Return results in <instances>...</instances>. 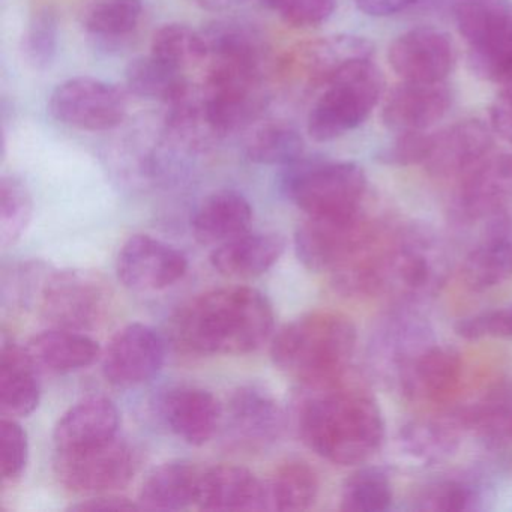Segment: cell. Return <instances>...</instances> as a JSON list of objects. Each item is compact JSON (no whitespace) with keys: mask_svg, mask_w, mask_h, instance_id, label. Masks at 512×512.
<instances>
[{"mask_svg":"<svg viewBox=\"0 0 512 512\" xmlns=\"http://www.w3.org/2000/svg\"><path fill=\"white\" fill-rule=\"evenodd\" d=\"M200 475L196 466L184 460L169 461L158 466L143 482L139 493L140 509L148 511H181L196 505Z\"/></svg>","mask_w":512,"mask_h":512,"instance_id":"cell-30","label":"cell"},{"mask_svg":"<svg viewBox=\"0 0 512 512\" xmlns=\"http://www.w3.org/2000/svg\"><path fill=\"white\" fill-rule=\"evenodd\" d=\"M388 223L365 208L346 217H307L295 233L296 256L305 268L331 277L373 244Z\"/></svg>","mask_w":512,"mask_h":512,"instance_id":"cell-8","label":"cell"},{"mask_svg":"<svg viewBox=\"0 0 512 512\" xmlns=\"http://www.w3.org/2000/svg\"><path fill=\"white\" fill-rule=\"evenodd\" d=\"M136 469V454L118 436L101 445L56 452V476L64 487L76 493L119 490L133 479Z\"/></svg>","mask_w":512,"mask_h":512,"instance_id":"cell-10","label":"cell"},{"mask_svg":"<svg viewBox=\"0 0 512 512\" xmlns=\"http://www.w3.org/2000/svg\"><path fill=\"white\" fill-rule=\"evenodd\" d=\"M131 509H140L139 503L131 502L127 497L112 496V494L106 496V493L71 506V511H131Z\"/></svg>","mask_w":512,"mask_h":512,"instance_id":"cell-51","label":"cell"},{"mask_svg":"<svg viewBox=\"0 0 512 512\" xmlns=\"http://www.w3.org/2000/svg\"><path fill=\"white\" fill-rule=\"evenodd\" d=\"M280 187L307 217H346L365 208L367 178L355 163L302 157L283 167Z\"/></svg>","mask_w":512,"mask_h":512,"instance_id":"cell-5","label":"cell"},{"mask_svg":"<svg viewBox=\"0 0 512 512\" xmlns=\"http://www.w3.org/2000/svg\"><path fill=\"white\" fill-rule=\"evenodd\" d=\"M295 421L302 442L337 466L365 463L385 442V419L376 398L350 373L304 386Z\"/></svg>","mask_w":512,"mask_h":512,"instance_id":"cell-1","label":"cell"},{"mask_svg":"<svg viewBox=\"0 0 512 512\" xmlns=\"http://www.w3.org/2000/svg\"><path fill=\"white\" fill-rule=\"evenodd\" d=\"M454 182L455 220L473 223L502 217L512 206V151H491Z\"/></svg>","mask_w":512,"mask_h":512,"instance_id":"cell-12","label":"cell"},{"mask_svg":"<svg viewBox=\"0 0 512 512\" xmlns=\"http://www.w3.org/2000/svg\"><path fill=\"white\" fill-rule=\"evenodd\" d=\"M253 208L244 194L215 191L206 197L191 218L194 238L202 245H221L250 230Z\"/></svg>","mask_w":512,"mask_h":512,"instance_id":"cell-26","label":"cell"},{"mask_svg":"<svg viewBox=\"0 0 512 512\" xmlns=\"http://www.w3.org/2000/svg\"><path fill=\"white\" fill-rule=\"evenodd\" d=\"M497 85L502 88V91L500 92H506V94H512V67H509L508 70L505 71V73L502 74V77H500L499 82H497Z\"/></svg>","mask_w":512,"mask_h":512,"instance_id":"cell-53","label":"cell"},{"mask_svg":"<svg viewBox=\"0 0 512 512\" xmlns=\"http://www.w3.org/2000/svg\"><path fill=\"white\" fill-rule=\"evenodd\" d=\"M409 307L401 305L380 320L371 338L373 370L392 386L416 355L436 340L427 319Z\"/></svg>","mask_w":512,"mask_h":512,"instance_id":"cell-14","label":"cell"},{"mask_svg":"<svg viewBox=\"0 0 512 512\" xmlns=\"http://www.w3.org/2000/svg\"><path fill=\"white\" fill-rule=\"evenodd\" d=\"M202 34L211 61L263 64L265 44L250 26L238 22H217Z\"/></svg>","mask_w":512,"mask_h":512,"instance_id":"cell-35","label":"cell"},{"mask_svg":"<svg viewBox=\"0 0 512 512\" xmlns=\"http://www.w3.org/2000/svg\"><path fill=\"white\" fill-rule=\"evenodd\" d=\"M151 53L181 71L209 58L202 32L181 23H170L158 29L152 38Z\"/></svg>","mask_w":512,"mask_h":512,"instance_id":"cell-40","label":"cell"},{"mask_svg":"<svg viewBox=\"0 0 512 512\" xmlns=\"http://www.w3.org/2000/svg\"><path fill=\"white\" fill-rule=\"evenodd\" d=\"M464 340H512V305L464 317L455 326Z\"/></svg>","mask_w":512,"mask_h":512,"instance_id":"cell-48","label":"cell"},{"mask_svg":"<svg viewBox=\"0 0 512 512\" xmlns=\"http://www.w3.org/2000/svg\"><path fill=\"white\" fill-rule=\"evenodd\" d=\"M59 20L52 7L35 11L23 37V55L34 70L50 68L58 53Z\"/></svg>","mask_w":512,"mask_h":512,"instance_id":"cell-43","label":"cell"},{"mask_svg":"<svg viewBox=\"0 0 512 512\" xmlns=\"http://www.w3.org/2000/svg\"><path fill=\"white\" fill-rule=\"evenodd\" d=\"M467 433L461 409H439L422 413L401 427V449L422 463L448 460L460 448Z\"/></svg>","mask_w":512,"mask_h":512,"instance_id":"cell-22","label":"cell"},{"mask_svg":"<svg viewBox=\"0 0 512 512\" xmlns=\"http://www.w3.org/2000/svg\"><path fill=\"white\" fill-rule=\"evenodd\" d=\"M188 269L182 251L149 235H134L119 251L116 272L127 289L158 292L178 283Z\"/></svg>","mask_w":512,"mask_h":512,"instance_id":"cell-16","label":"cell"},{"mask_svg":"<svg viewBox=\"0 0 512 512\" xmlns=\"http://www.w3.org/2000/svg\"><path fill=\"white\" fill-rule=\"evenodd\" d=\"M308 115V134L316 142H331L364 124L385 88L382 71L371 59L341 67L326 82Z\"/></svg>","mask_w":512,"mask_h":512,"instance_id":"cell-6","label":"cell"},{"mask_svg":"<svg viewBox=\"0 0 512 512\" xmlns=\"http://www.w3.org/2000/svg\"><path fill=\"white\" fill-rule=\"evenodd\" d=\"M200 100L212 136L244 130L265 110L268 101L262 64L212 61Z\"/></svg>","mask_w":512,"mask_h":512,"instance_id":"cell-7","label":"cell"},{"mask_svg":"<svg viewBox=\"0 0 512 512\" xmlns=\"http://www.w3.org/2000/svg\"><path fill=\"white\" fill-rule=\"evenodd\" d=\"M358 344L352 320L334 311L305 314L278 331L271 356L283 373L307 385H322L347 376Z\"/></svg>","mask_w":512,"mask_h":512,"instance_id":"cell-3","label":"cell"},{"mask_svg":"<svg viewBox=\"0 0 512 512\" xmlns=\"http://www.w3.org/2000/svg\"><path fill=\"white\" fill-rule=\"evenodd\" d=\"M166 359V343L151 326L131 323L113 335L103 353L107 382L119 388L142 385L157 376Z\"/></svg>","mask_w":512,"mask_h":512,"instance_id":"cell-15","label":"cell"},{"mask_svg":"<svg viewBox=\"0 0 512 512\" xmlns=\"http://www.w3.org/2000/svg\"><path fill=\"white\" fill-rule=\"evenodd\" d=\"M196 506L202 511H266L265 481L245 467H211L200 475Z\"/></svg>","mask_w":512,"mask_h":512,"instance_id":"cell-23","label":"cell"},{"mask_svg":"<svg viewBox=\"0 0 512 512\" xmlns=\"http://www.w3.org/2000/svg\"><path fill=\"white\" fill-rule=\"evenodd\" d=\"M286 251V239L278 233L247 232L218 245L211 254L215 271L224 277L254 278L268 272Z\"/></svg>","mask_w":512,"mask_h":512,"instance_id":"cell-25","label":"cell"},{"mask_svg":"<svg viewBox=\"0 0 512 512\" xmlns=\"http://www.w3.org/2000/svg\"><path fill=\"white\" fill-rule=\"evenodd\" d=\"M493 146L490 128L481 121H463L433 136V148L425 161L430 175L440 179L460 178L487 157Z\"/></svg>","mask_w":512,"mask_h":512,"instance_id":"cell-20","label":"cell"},{"mask_svg":"<svg viewBox=\"0 0 512 512\" xmlns=\"http://www.w3.org/2000/svg\"><path fill=\"white\" fill-rule=\"evenodd\" d=\"M467 431L493 448L512 445V379L488 386L472 404L461 407Z\"/></svg>","mask_w":512,"mask_h":512,"instance_id":"cell-29","label":"cell"},{"mask_svg":"<svg viewBox=\"0 0 512 512\" xmlns=\"http://www.w3.org/2000/svg\"><path fill=\"white\" fill-rule=\"evenodd\" d=\"M490 121L494 133L512 143V94L500 92L491 106Z\"/></svg>","mask_w":512,"mask_h":512,"instance_id":"cell-50","label":"cell"},{"mask_svg":"<svg viewBox=\"0 0 512 512\" xmlns=\"http://www.w3.org/2000/svg\"><path fill=\"white\" fill-rule=\"evenodd\" d=\"M451 92L440 83L404 82L383 106V124L395 133L427 131L442 121L451 107Z\"/></svg>","mask_w":512,"mask_h":512,"instance_id":"cell-21","label":"cell"},{"mask_svg":"<svg viewBox=\"0 0 512 512\" xmlns=\"http://www.w3.org/2000/svg\"><path fill=\"white\" fill-rule=\"evenodd\" d=\"M29 458V440L25 428L4 418L0 422V473L4 481H16L25 472Z\"/></svg>","mask_w":512,"mask_h":512,"instance_id":"cell-46","label":"cell"},{"mask_svg":"<svg viewBox=\"0 0 512 512\" xmlns=\"http://www.w3.org/2000/svg\"><path fill=\"white\" fill-rule=\"evenodd\" d=\"M469 62L473 73L493 83L512 67V7L499 32L484 46L470 49Z\"/></svg>","mask_w":512,"mask_h":512,"instance_id":"cell-45","label":"cell"},{"mask_svg":"<svg viewBox=\"0 0 512 512\" xmlns=\"http://www.w3.org/2000/svg\"><path fill=\"white\" fill-rule=\"evenodd\" d=\"M125 83L131 94L146 100L175 103L188 92L184 71L166 64L157 56H139L125 68Z\"/></svg>","mask_w":512,"mask_h":512,"instance_id":"cell-33","label":"cell"},{"mask_svg":"<svg viewBox=\"0 0 512 512\" xmlns=\"http://www.w3.org/2000/svg\"><path fill=\"white\" fill-rule=\"evenodd\" d=\"M227 439L245 451H262L280 440L286 418L278 401L262 386L236 389L224 407Z\"/></svg>","mask_w":512,"mask_h":512,"instance_id":"cell-13","label":"cell"},{"mask_svg":"<svg viewBox=\"0 0 512 512\" xmlns=\"http://www.w3.org/2000/svg\"><path fill=\"white\" fill-rule=\"evenodd\" d=\"M34 212L31 193L22 179L4 176L0 179V245L16 244L28 229Z\"/></svg>","mask_w":512,"mask_h":512,"instance_id":"cell-42","label":"cell"},{"mask_svg":"<svg viewBox=\"0 0 512 512\" xmlns=\"http://www.w3.org/2000/svg\"><path fill=\"white\" fill-rule=\"evenodd\" d=\"M418 0H355L359 11L371 17H386L406 10Z\"/></svg>","mask_w":512,"mask_h":512,"instance_id":"cell-52","label":"cell"},{"mask_svg":"<svg viewBox=\"0 0 512 512\" xmlns=\"http://www.w3.org/2000/svg\"><path fill=\"white\" fill-rule=\"evenodd\" d=\"M49 268L43 262H25L11 266L2 277V304L4 307L25 310L40 301Z\"/></svg>","mask_w":512,"mask_h":512,"instance_id":"cell-44","label":"cell"},{"mask_svg":"<svg viewBox=\"0 0 512 512\" xmlns=\"http://www.w3.org/2000/svg\"><path fill=\"white\" fill-rule=\"evenodd\" d=\"M512 5L508 0H457L458 31L470 49L484 46L502 28Z\"/></svg>","mask_w":512,"mask_h":512,"instance_id":"cell-39","label":"cell"},{"mask_svg":"<svg viewBox=\"0 0 512 512\" xmlns=\"http://www.w3.org/2000/svg\"><path fill=\"white\" fill-rule=\"evenodd\" d=\"M451 274L442 239L422 224L392 223L379 262V292L401 305L437 295Z\"/></svg>","mask_w":512,"mask_h":512,"instance_id":"cell-4","label":"cell"},{"mask_svg":"<svg viewBox=\"0 0 512 512\" xmlns=\"http://www.w3.org/2000/svg\"><path fill=\"white\" fill-rule=\"evenodd\" d=\"M394 502L391 478L380 467L356 470L344 482L341 509L349 512H385Z\"/></svg>","mask_w":512,"mask_h":512,"instance_id":"cell-36","label":"cell"},{"mask_svg":"<svg viewBox=\"0 0 512 512\" xmlns=\"http://www.w3.org/2000/svg\"><path fill=\"white\" fill-rule=\"evenodd\" d=\"M205 2L214 5H229L232 4V2H239V0H205Z\"/></svg>","mask_w":512,"mask_h":512,"instance_id":"cell-54","label":"cell"},{"mask_svg":"<svg viewBox=\"0 0 512 512\" xmlns=\"http://www.w3.org/2000/svg\"><path fill=\"white\" fill-rule=\"evenodd\" d=\"M38 302L53 328L85 332L106 320L112 293L101 275L67 269L50 272Z\"/></svg>","mask_w":512,"mask_h":512,"instance_id":"cell-9","label":"cell"},{"mask_svg":"<svg viewBox=\"0 0 512 512\" xmlns=\"http://www.w3.org/2000/svg\"><path fill=\"white\" fill-rule=\"evenodd\" d=\"M319 476L304 461H287L265 481L266 511H305L319 496Z\"/></svg>","mask_w":512,"mask_h":512,"instance_id":"cell-32","label":"cell"},{"mask_svg":"<svg viewBox=\"0 0 512 512\" xmlns=\"http://www.w3.org/2000/svg\"><path fill=\"white\" fill-rule=\"evenodd\" d=\"M179 346L199 355H244L274 329L271 302L251 287H224L188 302L173 319Z\"/></svg>","mask_w":512,"mask_h":512,"instance_id":"cell-2","label":"cell"},{"mask_svg":"<svg viewBox=\"0 0 512 512\" xmlns=\"http://www.w3.org/2000/svg\"><path fill=\"white\" fill-rule=\"evenodd\" d=\"M293 28H316L334 14L337 0H260Z\"/></svg>","mask_w":512,"mask_h":512,"instance_id":"cell-47","label":"cell"},{"mask_svg":"<svg viewBox=\"0 0 512 512\" xmlns=\"http://www.w3.org/2000/svg\"><path fill=\"white\" fill-rule=\"evenodd\" d=\"M37 368L50 373H73L91 367L101 356V347L85 332L53 328L31 338L26 346Z\"/></svg>","mask_w":512,"mask_h":512,"instance_id":"cell-27","label":"cell"},{"mask_svg":"<svg viewBox=\"0 0 512 512\" xmlns=\"http://www.w3.org/2000/svg\"><path fill=\"white\" fill-rule=\"evenodd\" d=\"M373 44L361 37L325 38L310 44L302 52L308 76L320 85H326L332 74L337 73L341 67L358 59H371Z\"/></svg>","mask_w":512,"mask_h":512,"instance_id":"cell-34","label":"cell"},{"mask_svg":"<svg viewBox=\"0 0 512 512\" xmlns=\"http://www.w3.org/2000/svg\"><path fill=\"white\" fill-rule=\"evenodd\" d=\"M389 64L404 82L440 83L455 65V47L445 32L416 28L389 47Z\"/></svg>","mask_w":512,"mask_h":512,"instance_id":"cell-18","label":"cell"},{"mask_svg":"<svg viewBox=\"0 0 512 512\" xmlns=\"http://www.w3.org/2000/svg\"><path fill=\"white\" fill-rule=\"evenodd\" d=\"M247 158L265 166H287L304 157V139L292 125L266 124L245 145Z\"/></svg>","mask_w":512,"mask_h":512,"instance_id":"cell-38","label":"cell"},{"mask_svg":"<svg viewBox=\"0 0 512 512\" xmlns=\"http://www.w3.org/2000/svg\"><path fill=\"white\" fill-rule=\"evenodd\" d=\"M37 365L25 349L14 343L2 344L0 350V409L13 418L31 415L41 398Z\"/></svg>","mask_w":512,"mask_h":512,"instance_id":"cell-28","label":"cell"},{"mask_svg":"<svg viewBox=\"0 0 512 512\" xmlns=\"http://www.w3.org/2000/svg\"><path fill=\"white\" fill-rule=\"evenodd\" d=\"M49 112L68 127L97 133L113 130L124 122L127 100L110 83L94 77H74L50 95Z\"/></svg>","mask_w":512,"mask_h":512,"instance_id":"cell-11","label":"cell"},{"mask_svg":"<svg viewBox=\"0 0 512 512\" xmlns=\"http://www.w3.org/2000/svg\"><path fill=\"white\" fill-rule=\"evenodd\" d=\"M484 503V488L467 476H452L425 485L416 496L419 511L464 512L476 511Z\"/></svg>","mask_w":512,"mask_h":512,"instance_id":"cell-37","label":"cell"},{"mask_svg":"<svg viewBox=\"0 0 512 512\" xmlns=\"http://www.w3.org/2000/svg\"><path fill=\"white\" fill-rule=\"evenodd\" d=\"M158 407L169 430L188 445H205L223 425V404L212 392L196 386L169 389Z\"/></svg>","mask_w":512,"mask_h":512,"instance_id":"cell-19","label":"cell"},{"mask_svg":"<svg viewBox=\"0 0 512 512\" xmlns=\"http://www.w3.org/2000/svg\"><path fill=\"white\" fill-rule=\"evenodd\" d=\"M463 376L461 353L434 340L407 365L394 388L415 403L443 406L457 394Z\"/></svg>","mask_w":512,"mask_h":512,"instance_id":"cell-17","label":"cell"},{"mask_svg":"<svg viewBox=\"0 0 512 512\" xmlns=\"http://www.w3.org/2000/svg\"><path fill=\"white\" fill-rule=\"evenodd\" d=\"M434 134L427 131L401 133L391 146L380 154V160L392 166H413L425 164L433 148Z\"/></svg>","mask_w":512,"mask_h":512,"instance_id":"cell-49","label":"cell"},{"mask_svg":"<svg viewBox=\"0 0 512 512\" xmlns=\"http://www.w3.org/2000/svg\"><path fill=\"white\" fill-rule=\"evenodd\" d=\"M512 278V236L496 233L464 257L461 280L470 292L482 293Z\"/></svg>","mask_w":512,"mask_h":512,"instance_id":"cell-31","label":"cell"},{"mask_svg":"<svg viewBox=\"0 0 512 512\" xmlns=\"http://www.w3.org/2000/svg\"><path fill=\"white\" fill-rule=\"evenodd\" d=\"M143 0H95L83 14V26L98 38H121L136 29Z\"/></svg>","mask_w":512,"mask_h":512,"instance_id":"cell-41","label":"cell"},{"mask_svg":"<svg viewBox=\"0 0 512 512\" xmlns=\"http://www.w3.org/2000/svg\"><path fill=\"white\" fill-rule=\"evenodd\" d=\"M119 410L106 397L79 401L62 415L53 433L56 451H74L101 445L118 436Z\"/></svg>","mask_w":512,"mask_h":512,"instance_id":"cell-24","label":"cell"}]
</instances>
